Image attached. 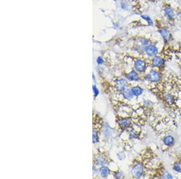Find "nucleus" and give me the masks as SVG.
Wrapping results in <instances>:
<instances>
[{
	"mask_svg": "<svg viewBox=\"0 0 181 179\" xmlns=\"http://www.w3.org/2000/svg\"><path fill=\"white\" fill-rule=\"evenodd\" d=\"M154 156L155 154L152 151L146 159H144L146 156V150L140 154L138 157L134 160L132 164L130 173L132 177L136 178H139L144 176L147 172V169L149 165V164L150 163V160L148 159Z\"/></svg>",
	"mask_w": 181,
	"mask_h": 179,
	"instance_id": "obj_1",
	"label": "nucleus"
},
{
	"mask_svg": "<svg viewBox=\"0 0 181 179\" xmlns=\"http://www.w3.org/2000/svg\"><path fill=\"white\" fill-rule=\"evenodd\" d=\"M150 175V178H173V176L165 169L163 164L160 162L156 168L153 171L152 174Z\"/></svg>",
	"mask_w": 181,
	"mask_h": 179,
	"instance_id": "obj_2",
	"label": "nucleus"
},
{
	"mask_svg": "<svg viewBox=\"0 0 181 179\" xmlns=\"http://www.w3.org/2000/svg\"><path fill=\"white\" fill-rule=\"evenodd\" d=\"M147 80L152 83H158L162 79V73L156 70H152L146 75Z\"/></svg>",
	"mask_w": 181,
	"mask_h": 179,
	"instance_id": "obj_3",
	"label": "nucleus"
},
{
	"mask_svg": "<svg viewBox=\"0 0 181 179\" xmlns=\"http://www.w3.org/2000/svg\"><path fill=\"white\" fill-rule=\"evenodd\" d=\"M162 100L166 105L168 106H173L176 102V98L174 95L171 92H167L162 97Z\"/></svg>",
	"mask_w": 181,
	"mask_h": 179,
	"instance_id": "obj_4",
	"label": "nucleus"
},
{
	"mask_svg": "<svg viewBox=\"0 0 181 179\" xmlns=\"http://www.w3.org/2000/svg\"><path fill=\"white\" fill-rule=\"evenodd\" d=\"M134 68L135 71L138 72V73H141L144 72L147 69V63L146 61L142 59H138L135 62Z\"/></svg>",
	"mask_w": 181,
	"mask_h": 179,
	"instance_id": "obj_5",
	"label": "nucleus"
},
{
	"mask_svg": "<svg viewBox=\"0 0 181 179\" xmlns=\"http://www.w3.org/2000/svg\"><path fill=\"white\" fill-rule=\"evenodd\" d=\"M109 158L107 154L105 153H101L97 155L95 158V162L96 165L104 166L109 163Z\"/></svg>",
	"mask_w": 181,
	"mask_h": 179,
	"instance_id": "obj_6",
	"label": "nucleus"
},
{
	"mask_svg": "<svg viewBox=\"0 0 181 179\" xmlns=\"http://www.w3.org/2000/svg\"><path fill=\"white\" fill-rule=\"evenodd\" d=\"M128 81L125 79H119L116 81V89L118 92H123L125 89L128 88Z\"/></svg>",
	"mask_w": 181,
	"mask_h": 179,
	"instance_id": "obj_7",
	"label": "nucleus"
},
{
	"mask_svg": "<svg viewBox=\"0 0 181 179\" xmlns=\"http://www.w3.org/2000/svg\"><path fill=\"white\" fill-rule=\"evenodd\" d=\"M144 51L148 56L155 57L158 53V49L156 46L151 44L144 48Z\"/></svg>",
	"mask_w": 181,
	"mask_h": 179,
	"instance_id": "obj_8",
	"label": "nucleus"
},
{
	"mask_svg": "<svg viewBox=\"0 0 181 179\" xmlns=\"http://www.w3.org/2000/svg\"><path fill=\"white\" fill-rule=\"evenodd\" d=\"M165 63V60L162 57L156 55L152 60V65L155 68H161Z\"/></svg>",
	"mask_w": 181,
	"mask_h": 179,
	"instance_id": "obj_9",
	"label": "nucleus"
},
{
	"mask_svg": "<svg viewBox=\"0 0 181 179\" xmlns=\"http://www.w3.org/2000/svg\"><path fill=\"white\" fill-rule=\"evenodd\" d=\"M160 33L165 41L169 42L172 40V36L171 35V33H170V31L167 29H165V28L161 29L160 30Z\"/></svg>",
	"mask_w": 181,
	"mask_h": 179,
	"instance_id": "obj_10",
	"label": "nucleus"
},
{
	"mask_svg": "<svg viewBox=\"0 0 181 179\" xmlns=\"http://www.w3.org/2000/svg\"><path fill=\"white\" fill-rule=\"evenodd\" d=\"M132 124V121L131 118L129 117H124V118H122L120 120V125L123 128H129L131 127Z\"/></svg>",
	"mask_w": 181,
	"mask_h": 179,
	"instance_id": "obj_11",
	"label": "nucleus"
},
{
	"mask_svg": "<svg viewBox=\"0 0 181 179\" xmlns=\"http://www.w3.org/2000/svg\"><path fill=\"white\" fill-rule=\"evenodd\" d=\"M163 144L166 147H171L174 144V138L172 135H167L163 139Z\"/></svg>",
	"mask_w": 181,
	"mask_h": 179,
	"instance_id": "obj_12",
	"label": "nucleus"
},
{
	"mask_svg": "<svg viewBox=\"0 0 181 179\" xmlns=\"http://www.w3.org/2000/svg\"><path fill=\"white\" fill-rule=\"evenodd\" d=\"M164 14H165L166 18L169 20H172L174 18V10L169 6H167L164 9Z\"/></svg>",
	"mask_w": 181,
	"mask_h": 179,
	"instance_id": "obj_13",
	"label": "nucleus"
},
{
	"mask_svg": "<svg viewBox=\"0 0 181 179\" xmlns=\"http://www.w3.org/2000/svg\"><path fill=\"white\" fill-rule=\"evenodd\" d=\"M127 79L131 81H137L140 79L138 72L136 71H132L127 74Z\"/></svg>",
	"mask_w": 181,
	"mask_h": 179,
	"instance_id": "obj_14",
	"label": "nucleus"
},
{
	"mask_svg": "<svg viewBox=\"0 0 181 179\" xmlns=\"http://www.w3.org/2000/svg\"><path fill=\"white\" fill-rule=\"evenodd\" d=\"M173 170L178 173H181V156L174 161L172 165Z\"/></svg>",
	"mask_w": 181,
	"mask_h": 179,
	"instance_id": "obj_15",
	"label": "nucleus"
},
{
	"mask_svg": "<svg viewBox=\"0 0 181 179\" xmlns=\"http://www.w3.org/2000/svg\"><path fill=\"white\" fill-rule=\"evenodd\" d=\"M122 96L123 98L127 100H130L131 99H132L133 97H134V94L132 92L131 89H126L125 90H124L123 92H122Z\"/></svg>",
	"mask_w": 181,
	"mask_h": 179,
	"instance_id": "obj_16",
	"label": "nucleus"
},
{
	"mask_svg": "<svg viewBox=\"0 0 181 179\" xmlns=\"http://www.w3.org/2000/svg\"><path fill=\"white\" fill-rule=\"evenodd\" d=\"M131 91L132 92L134 96L135 97H139L143 93V89L139 86H136L132 87Z\"/></svg>",
	"mask_w": 181,
	"mask_h": 179,
	"instance_id": "obj_17",
	"label": "nucleus"
},
{
	"mask_svg": "<svg viewBox=\"0 0 181 179\" xmlns=\"http://www.w3.org/2000/svg\"><path fill=\"white\" fill-rule=\"evenodd\" d=\"M100 173L103 177L106 178L110 174V170L107 166H103L100 168Z\"/></svg>",
	"mask_w": 181,
	"mask_h": 179,
	"instance_id": "obj_18",
	"label": "nucleus"
},
{
	"mask_svg": "<svg viewBox=\"0 0 181 179\" xmlns=\"http://www.w3.org/2000/svg\"><path fill=\"white\" fill-rule=\"evenodd\" d=\"M114 176H115V177L117 178H122L124 177L123 174V172H120V171H118V172L117 171L116 172H115Z\"/></svg>",
	"mask_w": 181,
	"mask_h": 179,
	"instance_id": "obj_19",
	"label": "nucleus"
},
{
	"mask_svg": "<svg viewBox=\"0 0 181 179\" xmlns=\"http://www.w3.org/2000/svg\"><path fill=\"white\" fill-rule=\"evenodd\" d=\"M93 91H94V96L95 97H97V96L98 95V94H99V92H98V89L96 87V86H93Z\"/></svg>",
	"mask_w": 181,
	"mask_h": 179,
	"instance_id": "obj_20",
	"label": "nucleus"
},
{
	"mask_svg": "<svg viewBox=\"0 0 181 179\" xmlns=\"http://www.w3.org/2000/svg\"><path fill=\"white\" fill-rule=\"evenodd\" d=\"M97 61L98 64H102L103 62V59L101 57H99L97 59Z\"/></svg>",
	"mask_w": 181,
	"mask_h": 179,
	"instance_id": "obj_21",
	"label": "nucleus"
},
{
	"mask_svg": "<svg viewBox=\"0 0 181 179\" xmlns=\"http://www.w3.org/2000/svg\"><path fill=\"white\" fill-rule=\"evenodd\" d=\"M180 117H181V112H180Z\"/></svg>",
	"mask_w": 181,
	"mask_h": 179,
	"instance_id": "obj_22",
	"label": "nucleus"
}]
</instances>
